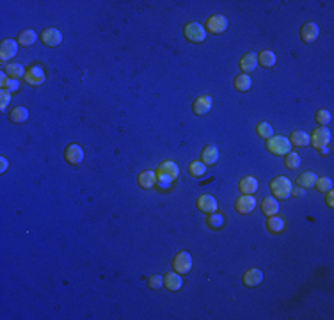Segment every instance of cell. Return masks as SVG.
Segmentation results:
<instances>
[{"label": "cell", "mask_w": 334, "mask_h": 320, "mask_svg": "<svg viewBox=\"0 0 334 320\" xmlns=\"http://www.w3.org/2000/svg\"><path fill=\"white\" fill-rule=\"evenodd\" d=\"M292 181L288 180L286 176H276L274 180L270 181V192L276 200H288L292 196Z\"/></svg>", "instance_id": "6da1fadb"}, {"label": "cell", "mask_w": 334, "mask_h": 320, "mask_svg": "<svg viewBox=\"0 0 334 320\" xmlns=\"http://www.w3.org/2000/svg\"><path fill=\"white\" fill-rule=\"evenodd\" d=\"M267 151L281 157V155H286L292 151V143L288 141V137H283V135H272L267 141Z\"/></svg>", "instance_id": "7a4b0ae2"}, {"label": "cell", "mask_w": 334, "mask_h": 320, "mask_svg": "<svg viewBox=\"0 0 334 320\" xmlns=\"http://www.w3.org/2000/svg\"><path fill=\"white\" fill-rule=\"evenodd\" d=\"M309 139L313 148L320 149V148H325V146H329L333 135H331V130L327 126H318V128H315L313 134L309 135Z\"/></svg>", "instance_id": "3957f363"}, {"label": "cell", "mask_w": 334, "mask_h": 320, "mask_svg": "<svg viewBox=\"0 0 334 320\" xmlns=\"http://www.w3.org/2000/svg\"><path fill=\"white\" fill-rule=\"evenodd\" d=\"M183 34H185V37L191 43H203L204 39H206V34L208 32H206V29H204L201 24H197V22H191V24L185 25Z\"/></svg>", "instance_id": "277c9868"}, {"label": "cell", "mask_w": 334, "mask_h": 320, "mask_svg": "<svg viewBox=\"0 0 334 320\" xmlns=\"http://www.w3.org/2000/svg\"><path fill=\"white\" fill-rule=\"evenodd\" d=\"M24 80L28 84V86H34V87H37V86L45 84V80H47V75H45V71H43L41 66L32 64V66H28L27 71H25Z\"/></svg>", "instance_id": "5b68a950"}, {"label": "cell", "mask_w": 334, "mask_h": 320, "mask_svg": "<svg viewBox=\"0 0 334 320\" xmlns=\"http://www.w3.org/2000/svg\"><path fill=\"white\" fill-rule=\"evenodd\" d=\"M172 269L178 274H187L192 269V256L189 251H180L174 260H172Z\"/></svg>", "instance_id": "8992f818"}, {"label": "cell", "mask_w": 334, "mask_h": 320, "mask_svg": "<svg viewBox=\"0 0 334 320\" xmlns=\"http://www.w3.org/2000/svg\"><path fill=\"white\" fill-rule=\"evenodd\" d=\"M158 176H166L169 180H176L180 176V166L176 162H172V160H164L160 166L157 167V171H155Z\"/></svg>", "instance_id": "52a82bcc"}, {"label": "cell", "mask_w": 334, "mask_h": 320, "mask_svg": "<svg viewBox=\"0 0 334 320\" xmlns=\"http://www.w3.org/2000/svg\"><path fill=\"white\" fill-rule=\"evenodd\" d=\"M206 29L210 34H223L227 29V18L224 14H214L206 20Z\"/></svg>", "instance_id": "ba28073f"}, {"label": "cell", "mask_w": 334, "mask_h": 320, "mask_svg": "<svg viewBox=\"0 0 334 320\" xmlns=\"http://www.w3.org/2000/svg\"><path fill=\"white\" fill-rule=\"evenodd\" d=\"M39 37H41V41L45 43L48 48H56L62 43V32H60L59 29H54V27L45 29Z\"/></svg>", "instance_id": "9c48e42d"}, {"label": "cell", "mask_w": 334, "mask_h": 320, "mask_svg": "<svg viewBox=\"0 0 334 320\" xmlns=\"http://www.w3.org/2000/svg\"><path fill=\"white\" fill-rule=\"evenodd\" d=\"M195 206H197V210H201L203 213L210 215V213L217 212L219 203H217V200H215L214 196L203 194V196H199V198H197V201H195Z\"/></svg>", "instance_id": "30bf717a"}, {"label": "cell", "mask_w": 334, "mask_h": 320, "mask_svg": "<svg viewBox=\"0 0 334 320\" xmlns=\"http://www.w3.org/2000/svg\"><path fill=\"white\" fill-rule=\"evenodd\" d=\"M212 105H214L212 96L203 94V96L194 100V103H192V111H194V114H197V116H204V114H208V112L212 111Z\"/></svg>", "instance_id": "8fae6325"}, {"label": "cell", "mask_w": 334, "mask_h": 320, "mask_svg": "<svg viewBox=\"0 0 334 320\" xmlns=\"http://www.w3.org/2000/svg\"><path fill=\"white\" fill-rule=\"evenodd\" d=\"M18 54V41H14V39H4L2 45H0V59L2 62H7L11 60L14 56Z\"/></svg>", "instance_id": "7c38bea8"}, {"label": "cell", "mask_w": 334, "mask_h": 320, "mask_svg": "<svg viewBox=\"0 0 334 320\" xmlns=\"http://www.w3.org/2000/svg\"><path fill=\"white\" fill-rule=\"evenodd\" d=\"M64 158L66 162L71 164V166H79L84 162V149L79 144H70L64 151Z\"/></svg>", "instance_id": "4fadbf2b"}, {"label": "cell", "mask_w": 334, "mask_h": 320, "mask_svg": "<svg viewBox=\"0 0 334 320\" xmlns=\"http://www.w3.org/2000/svg\"><path fill=\"white\" fill-rule=\"evenodd\" d=\"M256 203H258V201L254 200V196L242 194L240 198L235 201V208H237L238 213H244V215H247V213H250L252 210L256 208Z\"/></svg>", "instance_id": "5bb4252c"}, {"label": "cell", "mask_w": 334, "mask_h": 320, "mask_svg": "<svg viewBox=\"0 0 334 320\" xmlns=\"http://www.w3.org/2000/svg\"><path fill=\"white\" fill-rule=\"evenodd\" d=\"M318 34H320V29H318V25L315 22H307L301 29V37L304 43H313L318 37Z\"/></svg>", "instance_id": "9a60e30c"}, {"label": "cell", "mask_w": 334, "mask_h": 320, "mask_svg": "<svg viewBox=\"0 0 334 320\" xmlns=\"http://www.w3.org/2000/svg\"><path fill=\"white\" fill-rule=\"evenodd\" d=\"M284 228H286V221L283 219V215H270L267 219V230H269L272 235H279V233L284 232Z\"/></svg>", "instance_id": "2e32d148"}, {"label": "cell", "mask_w": 334, "mask_h": 320, "mask_svg": "<svg viewBox=\"0 0 334 320\" xmlns=\"http://www.w3.org/2000/svg\"><path fill=\"white\" fill-rule=\"evenodd\" d=\"M219 160V148L215 144H208V146H204L203 153H201V162L204 166H215Z\"/></svg>", "instance_id": "e0dca14e"}, {"label": "cell", "mask_w": 334, "mask_h": 320, "mask_svg": "<svg viewBox=\"0 0 334 320\" xmlns=\"http://www.w3.org/2000/svg\"><path fill=\"white\" fill-rule=\"evenodd\" d=\"M137 183H139V187L144 190L153 189V187H157V173L155 171L139 173V176H137Z\"/></svg>", "instance_id": "ac0fdd59"}, {"label": "cell", "mask_w": 334, "mask_h": 320, "mask_svg": "<svg viewBox=\"0 0 334 320\" xmlns=\"http://www.w3.org/2000/svg\"><path fill=\"white\" fill-rule=\"evenodd\" d=\"M288 141L292 143V146H297V148H307L311 144L309 134L304 130H293L288 137Z\"/></svg>", "instance_id": "d6986e66"}, {"label": "cell", "mask_w": 334, "mask_h": 320, "mask_svg": "<svg viewBox=\"0 0 334 320\" xmlns=\"http://www.w3.org/2000/svg\"><path fill=\"white\" fill-rule=\"evenodd\" d=\"M164 285H166L169 292H178L183 287V279H181V276L178 272H167L164 276Z\"/></svg>", "instance_id": "ffe728a7"}, {"label": "cell", "mask_w": 334, "mask_h": 320, "mask_svg": "<svg viewBox=\"0 0 334 320\" xmlns=\"http://www.w3.org/2000/svg\"><path fill=\"white\" fill-rule=\"evenodd\" d=\"M258 180L254 176H244L240 181H238V189H240L242 194H249V196H254V192L258 190Z\"/></svg>", "instance_id": "44dd1931"}, {"label": "cell", "mask_w": 334, "mask_h": 320, "mask_svg": "<svg viewBox=\"0 0 334 320\" xmlns=\"http://www.w3.org/2000/svg\"><path fill=\"white\" fill-rule=\"evenodd\" d=\"M261 281H263V272H261L260 269H249L244 274V285L249 288L258 287Z\"/></svg>", "instance_id": "7402d4cb"}, {"label": "cell", "mask_w": 334, "mask_h": 320, "mask_svg": "<svg viewBox=\"0 0 334 320\" xmlns=\"http://www.w3.org/2000/svg\"><path fill=\"white\" fill-rule=\"evenodd\" d=\"M260 204H261V212H263V215H267V217L276 215V213L279 212V203L274 196H272V198H263Z\"/></svg>", "instance_id": "603a6c76"}, {"label": "cell", "mask_w": 334, "mask_h": 320, "mask_svg": "<svg viewBox=\"0 0 334 320\" xmlns=\"http://www.w3.org/2000/svg\"><path fill=\"white\" fill-rule=\"evenodd\" d=\"M18 45L20 47H32L34 43L37 41V34L34 32L32 29H25V30H22V32L18 34Z\"/></svg>", "instance_id": "cb8c5ba5"}, {"label": "cell", "mask_w": 334, "mask_h": 320, "mask_svg": "<svg viewBox=\"0 0 334 320\" xmlns=\"http://www.w3.org/2000/svg\"><path fill=\"white\" fill-rule=\"evenodd\" d=\"M256 66H258V56H256V54H246V56L240 59V70L244 71V73L254 71Z\"/></svg>", "instance_id": "d4e9b609"}, {"label": "cell", "mask_w": 334, "mask_h": 320, "mask_svg": "<svg viewBox=\"0 0 334 320\" xmlns=\"http://www.w3.org/2000/svg\"><path fill=\"white\" fill-rule=\"evenodd\" d=\"M25 68L22 64H18V62H11V64H5L4 66V73L9 77V79H24L25 77Z\"/></svg>", "instance_id": "484cf974"}, {"label": "cell", "mask_w": 334, "mask_h": 320, "mask_svg": "<svg viewBox=\"0 0 334 320\" xmlns=\"http://www.w3.org/2000/svg\"><path fill=\"white\" fill-rule=\"evenodd\" d=\"M276 60H278V57L272 50H263L258 54V64H261L263 68H272L276 64Z\"/></svg>", "instance_id": "4316f807"}, {"label": "cell", "mask_w": 334, "mask_h": 320, "mask_svg": "<svg viewBox=\"0 0 334 320\" xmlns=\"http://www.w3.org/2000/svg\"><path fill=\"white\" fill-rule=\"evenodd\" d=\"M235 89L237 91H240V93H246V91H249L250 86H252V80H250V77L247 73H242V75H237V79H235Z\"/></svg>", "instance_id": "83f0119b"}, {"label": "cell", "mask_w": 334, "mask_h": 320, "mask_svg": "<svg viewBox=\"0 0 334 320\" xmlns=\"http://www.w3.org/2000/svg\"><path fill=\"white\" fill-rule=\"evenodd\" d=\"M316 178H318V176H316L315 173H311V171L302 173V175H299V178H297V185L302 187V189H309V187H315Z\"/></svg>", "instance_id": "f1b7e54d"}, {"label": "cell", "mask_w": 334, "mask_h": 320, "mask_svg": "<svg viewBox=\"0 0 334 320\" xmlns=\"http://www.w3.org/2000/svg\"><path fill=\"white\" fill-rule=\"evenodd\" d=\"M28 119V111L25 109V107H16V109H13L9 114V121L11 123H25V121Z\"/></svg>", "instance_id": "f546056e"}, {"label": "cell", "mask_w": 334, "mask_h": 320, "mask_svg": "<svg viewBox=\"0 0 334 320\" xmlns=\"http://www.w3.org/2000/svg\"><path fill=\"white\" fill-rule=\"evenodd\" d=\"M224 215H221V213L214 212V213H210L208 217H206V226H210L212 230H221V228L224 226Z\"/></svg>", "instance_id": "4dcf8cb0"}, {"label": "cell", "mask_w": 334, "mask_h": 320, "mask_svg": "<svg viewBox=\"0 0 334 320\" xmlns=\"http://www.w3.org/2000/svg\"><path fill=\"white\" fill-rule=\"evenodd\" d=\"M189 173H191L192 178H201L206 173V166L201 160H194V162L189 164Z\"/></svg>", "instance_id": "1f68e13d"}, {"label": "cell", "mask_w": 334, "mask_h": 320, "mask_svg": "<svg viewBox=\"0 0 334 320\" xmlns=\"http://www.w3.org/2000/svg\"><path fill=\"white\" fill-rule=\"evenodd\" d=\"M256 132H258V135L265 141H269L270 137L274 135V128H272V125L267 123V121H263V123H260V125L256 126Z\"/></svg>", "instance_id": "d6a6232c"}, {"label": "cell", "mask_w": 334, "mask_h": 320, "mask_svg": "<svg viewBox=\"0 0 334 320\" xmlns=\"http://www.w3.org/2000/svg\"><path fill=\"white\" fill-rule=\"evenodd\" d=\"M315 187H316V190H318L320 194H325V192L333 190V180H331V178H327V176L316 178Z\"/></svg>", "instance_id": "836d02e7"}, {"label": "cell", "mask_w": 334, "mask_h": 320, "mask_svg": "<svg viewBox=\"0 0 334 320\" xmlns=\"http://www.w3.org/2000/svg\"><path fill=\"white\" fill-rule=\"evenodd\" d=\"M284 166L288 167V169H297L299 166H301V157H299L295 151H290V153L284 155Z\"/></svg>", "instance_id": "e575fe53"}, {"label": "cell", "mask_w": 334, "mask_h": 320, "mask_svg": "<svg viewBox=\"0 0 334 320\" xmlns=\"http://www.w3.org/2000/svg\"><path fill=\"white\" fill-rule=\"evenodd\" d=\"M315 119H316V123L320 126H327L331 123V112L329 111H325V109H322V111H318L316 112V116H315Z\"/></svg>", "instance_id": "d590c367"}, {"label": "cell", "mask_w": 334, "mask_h": 320, "mask_svg": "<svg viewBox=\"0 0 334 320\" xmlns=\"http://www.w3.org/2000/svg\"><path fill=\"white\" fill-rule=\"evenodd\" d=\"M0 87H2V89H7V91H9L11 94H13V93H18V91H20V82H18L16 79H7L4 84H0Z\"/></svg>", "instance_id": "8d00e7d4"}, {"label": "cell", "mask_w": 334, "mask_h": 320, "mask_svg": "<svg viewBox=\"0 0 334 320\" xmlns=\"http://www.w3.org/2000/svg\"><path fill=\"white\" fill-rule=\"evenodd\" d=\"M9 103H11V93L7 89H0V107H2V111H5Z\"/></svg>", "instance_id": "74e56055"}, {"label": "cell", "mask_w": 334, "mask_h": 320, "mask_svg": "<svg viewBox=\"0 0 334 320\" xmlns=\"http://www.w3.org/2000/svg\"><path fill=\"white\" fill-rule=\"evenodd\" d=\"M148 285H149V288L158 290V288L164 287V278H162V276H151V278L148 279Z\"/></svg>", "instance_id": "f35d334b"}, {"label": "cell", "mask_w": 334, "mask_h": 320, "mask_svg": "<svg viewBox=\"0 0 334 320\" xmlns=\"http://www.w3.org/2000/svg\"><path fill=\"white\" fill-rule=\"evenodd\" d=\"M0 160H2V166H0V173H5V169H7V166H9V160L5 157H0Z\"/></svg>", "instance_id": "ab89813d"}, {"label": "cell", "mask_w": 334, "mask_h": 320, "mask_svg": "<svg viewBox=\"0 0 334 320\" xmlns=\"http://www.w3.org/2000/svg\"><path fill=\"white\" fill-rule=\"evenodd\" d=\"M327 206H331V208L334 206V203H333V190H329V192H327Z\"/></svg>", "instance_id": "60d3db41"}, {"label": "cell", "mask_w": 334, "mask_h": 320, "mask_svg": "<svg viewBox=\"0 0 334 320\" xmlns=\"http://www.w3.org/2000/svg\"><path fill=\"white\" fill-rule=\"evenodd\" d=\"M292 194L293 196H304V189H302V187L301 189H292Z\"/></svg>", "instance_id": "b9f144b4"}, {"label": "cell", "mask_w": 334, "mask_h": 320, "mask_svg": "<svg viewBox=\"0 0 334 320\" xmlns=\"http://www.w3.org/2000/svg\"><path fill=\"white\" fill-rule=\"evenodd\" d=\"M329 151H331L329 146H325V148H320V149H318V153H320V155H329Z\"/></svg>", "instance_id": "7bdbcfd3"}]
</instances>
